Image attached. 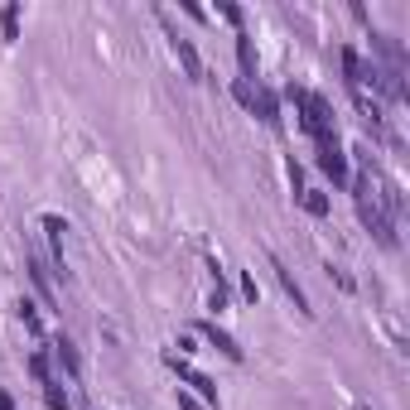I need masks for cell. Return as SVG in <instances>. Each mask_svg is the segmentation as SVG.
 <instances>
[{
  "mask_svg": "<svg viewBox=\"0 0 410 410\" xmlns=\"http://www.w3.org/2000/svg\"><path fill=\"white\" fill-rule=\"evenodd\" d=\"M271 271L280 275V285H285V294H289V299H294V309H304V314H309V299H304V289H299V280L289 275V271H285V266H280V261H275V256H271Z\"/></svg>",
  "mask_w": 410,
  "mask_h": 410,
  "instance_id": "cell-9",
  "label": "cell"
},
{
  "mask_svg": "<svg viewBox=\"0 0 410 410\" xmlns=\"http://www.w3.org/2000/svg\"><path fill=\"white\" fill-rule=\"evenodd\" d=\"M169 43H174L179 63H184V73H189V78H203V58H198V48H193L189 39H179V34H169Z\"/></svg>",
  "mask_w": 410,
  "mask_h": 410,
  "instance_id": "cell-5",
  "label": "cell"
},
{
  "mask_svg": "<svg viewBox=\"0 0 410 410\" xmlns=\"http://www.w3.org/2000/svg\"><path fill=\"white\" fill-rule=\"evenodd\" d=\"M251 97H256V87H251V82H237V102H242V107H251Z\"/></svg>",
  "mask_w": 410,
  "mask_h": 410,
  "instance_id": "cell-16",
  "label": "cell"
},
{
  "mask_svg": "<svg viewBox=\"0 0 410 410\" xmlns=\"http://www.w3.org/2000/svg\"><path fill=\"white\" fill-rule=\"evenodd\" d=\"M43 401H48V410H68V391H58L53 381H43Z\"/></svg>",
  "mask_w": 410,
  "mask_h": 410,
  "instance_id": "cell-11",
  "label": "cell"
},
{
  "mask_svg": "<svg viewBox=\"0 0 410 410\" xmlns=\"http://www.w3.org/2000/svg\"><path fill=\"white\" fill-rule=\"evenodd\" d=\"M237 58H242V73H246V78H256V48H251V39H246L242 29H237Z\"/></svg>",
  "mask_w": 410,
  "mask_h": 410,
  "instance_id": "cell-10",
  "label": "cell"
},
{
  "mask_svg": "<svg viewBox=\"0 0 410 410\" xmlns=\"http://www.w3.org/2000/svg\"><path fill=\"white\" fill-rule=\"evenodd\" d=\"M251 111L261 116L266 125H280V107H275V97L266 92V87H256V97H251Z\"/></svg>",
  "mask_w": 410,
  "mask_h": 410,
  "instance_id": "cell-7",
  "label": "cell"
},
{
  "mask_svg": "<svg viewBox=\"0 0 410 410\" xmlns=\"http://www.w3.org/2000/svg\"><path fill=\"white\" fill-rule=\"evenodd\" d=\"M299 198H304V207H309L314 217H324V212H328V198H324V193H314V189H309V193H299Z\"/></svg>",
  "mask_w": 410,
  "mask_h": 410,
  "instance_id": "cell-12",
  "label": "cell"
},
{
  "mask_svg": "<svg viewBox=\"0 0 410 410\" xmlns=\"http://www.w3.org/2000/svg\"><path fill=\"white\" fill-rule=\"evenodd\" d=\"M58 357H63V367H68L73 376H78V353H73V343H68V338L58 343Z\"/></svg>",
  "mask_w": 410,
  "mask_h": 410,
  "instance_id": "cell-14",
  "label": "cell"
},
{
  "mask_svg": "<svg viewBox=\"0 0 410 410\" xmlns=\"http://www.w3.org/2000/svg\"><path fill=\"white\" fill-rule=\"evenodd\" d=\"M20 314H25V324H29L34 333H39V314H34V304H20Z\"/></svg>",
  "mask_w": 410,
  "mask_h": 410,
  "instance_id": "cell-17",
  "label": "cell"
},
{
  "mask_svg": "<svg viewBox=\"0 0 410 410\" xmlns=\"http://www.w3.org/2000/svg\"><path fill=\"white\" fill-rule=\"evenodd\" d=\"M0 410H15V401H10V396H5V391H0Z\"/></svg>",
  "mask_w": 410,
  "mask_h": 410,
  "instance_id": "cell-19",
  "label": "cell"
},
{
  "mask_svg": "<svg viewBox=\"0 0 410 410\" xmlns=\"http://www.w3.org/2000/svg\"><path fill=\"white\" fill-rule=\"evenodd\" d=\"M203 338L212 343V348H217V353H227L232 362H242V348H237V338H227V333H222L217 324H203Z\"/></svg>",
  "mask_w": 410,
  "mask_h": 410,
  "instance_id": "cell-8",
  "label": "cell"
},
{
  "mask_svg": "<svg viewBox=\"0 0 410 410\" xmlns=\"http://www.w3.org/2000/svg\"><path fill=\"white\" fill-rule=\"evenodd\" d=\"M179 410H198V401H193V396H184V391H179Z\"/></svg>",
  "mask_w": 410,
  "mask_h": 410,
  "instance_id": "cell-18",
  "label": "cell"
},
{
  "mask_svg": "<svg viewBox=\"0 0 410 410\" xmlns=\"http://www.w3.org/2000/svg\"><path fill=\"white\" fill-rule=\"evenodd\" d=\"M29 371H34L39 381H48V362H43V353H34V357H29Z\"/></svg>",
  "mask_w": 410,
  "mask_h": 410,
  "instance_id": "cell-15",
  "label": "cell"
},
{
  "mask_svg": "<svg viewBox=\"0 0 410 410\" xmlns=\"http://www.w3.org/2000/svg\"><path fill=\"white\" fill-rule=\"evenodd\" d=\"M319 169H324L333 184H343L348 179V164H343V150H338V135L328 130V135H319Z\"/></svg>",
  "mask_w": 410,
  "mask_h": 410,
  "instance_id": "cell-3",
  "label": "cell"
},
{
  "mask_svg": "<svg viewBox=\"0 0 410 410\" xmlns=\"http://www.w3.org/2000/svg\"><path fill=\"white\" fill-rule=\"evenodd\" d=\"M289 97H294V107L304 111V130H309L314 140L333 130V111H328V102H324V97H319V92H304V87H294Z\"/></svg>",
  "mask_w": 410,
  "mask_h": 410,
  "instance_id": "cell-1",
  "label": "cell"
},
{
  "mask_svg": "<svg viewBox=\"0 0 410 410\" xmlns=\"http://www.w3.org/2000/svg\"><path fill=\"white\" fill-rule=\"evenodd\" d=\"M367 193H371L367 184H357V212H362V222H367V227H371V232H376V237H381L386 246H396V227H391V217H386L381 207L371 203Z\"/></svg>",
  "mask_w": 410,
  "mask_h": 410,
  "instance_id": "cell-2",
  "label": "cell"
},
{
  "mask_svg": "<svg viewBox=\"0 0 410 410\" xmlns=\"http://www.w3.org/2000/svg\"><path fill=\"white\" fill-rule=\"evenodd\" d=\"M0 25H5V39H15V34H20V10L10 5V10L0 15Z\"/></svg>",
  "mask_w": 410,
  "mask_h": 410,
  "instance_id": "cell-13",
  "label": "cell"
},
{
  "mask_svg": "<svg viewBox=\"0 0 410 410\" xmlns=\"http://www.w3.org/2000/svg\"><path fill=\"white\" fill-rule=\"evenodd\" d=\"M164 362H169V367L179 371V376H184V381H189V386H193V391H198V396H203V401H212V406H217V386H212V381H207L203 371H193V367H189V362H184V357H174V353H169V357H164Z\"/></svg>",
  "mask_w": 410,
  "mask_h": 410,
  "instance_id": "cell-4",
  "label": "cell"
},
{
  "mask_svg": "<svg viewBox=\"0 0 410 410\" xmlns=\"http://www.w3.org/2000/svg\"><path fill=\"white\" fill-rule=\"evenodd\" d=\"M343 73H348V82H353L357 92L371 82V73H367V63H362V53H357V48H343Z\"/></svg>",
  "mask_w": 410,
  "mask_h": 410,
  "instance_id": "cell-6",
  "label": "cell"
}]
</instances>
